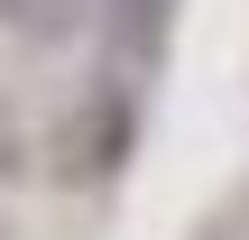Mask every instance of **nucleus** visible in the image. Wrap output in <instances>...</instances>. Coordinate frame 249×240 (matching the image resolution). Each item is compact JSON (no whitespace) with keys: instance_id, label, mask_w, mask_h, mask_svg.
<instances>
[{"instance_id":"f03ea898","label":"nucleus","mask_w":249,"mask_h":240,"mask_svg":"<svg viewBox=\"0 0 249 240\" xmlns=\"http://www.w3.org/2000/svg\"><path fill=\"white\" fill-rule=\"evenodd\" d=\"M83 9H92V0H0V28L28 37V46H65V37L83 28Z\"/></svg>"},{"instance_id":"7ed1b4c3","label":"nucleus","mask_w":249,"mask_h":240,"mask_svg":"<svg viewBox=\"0 0 249 240\" xmlns=\"http://www.w3.org/2000/svg\"><path fill=\"white\" fill-rule=\"evenodd\" d=\"M0 176H18V120L0 111Z\"/></svg>"},{"instance_id":"f257e3e1","label":"nucleus","mask_w":249,"mask_h":240,"mask_svg":"<svg viewBox=\"0 0 249 240\" xmlns=\"http://www.w3.org/2000/svg\"><path fill=\"white\" fill-rule=\"evenodd\" d=\"M166 28H176V0H102V55L120 92H139L166 65Z\"/></svg>"}]
</instances>
